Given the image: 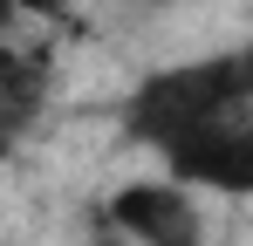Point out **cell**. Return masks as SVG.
Masks as SVG:
<instances>
[{"mask_svg":"<svg viewBox=\"0 0 253 246\" xmlns=\"http://www.w3.org/2000/svg\"><path fill=\"white\" fill-rule=\"evenodd\" d=\"M240 110H253V48H226V55H199V62L144 76L124 103V130L130 144L171 158L178 144H192L199 130L240 117Z\"/></svg>","mask_w":253,"mask_h":246,"instance_id":"6da1fadb","label":"cell"},{"mask_svg":"<svg viewBox=\"0 0 253 246\" xmlns=\"http://www.w3.org/2000/svg\"><path fill=\"white\" fill-rule=\"evenodd\" d=\"M103 219H110L130 246H199L206 240L199 199H192V185H178V178H137L124 192H110Z\"/></svg>","mask_w":253,"mask_h":246,"instance_id":"7a4b0ae2","label":"cell"},{"mask_svg":"<svg viewBox=\"0 0 253 246\" xmlns=\"http://www.w3.org/2000/svg\"><path fill=\"white\" fill-rule=\"evenodd\" d=\"M165 178L192 185V192H226V199H253V110L199 130L192 144H178L165 158Z\"/></svg>","mask_w":253,"mask_h":246,"instance_id":"3957f363","label":"cell"},{"mask_svg":"<svg viewBox=\"0 0 253 246\" xmlns=\"http://www.w3.org/2000/svg\"><path fill=\"white\" fill-rule=\"evenodd\" d=\"M42 96H48L42 69H35L21 48H7V55H0V130H7V137H28V123H35V110H42Z\"/></svg>","mask_w":253,"mask_h":246,"instance_id":"277c9868","label":"cell"},{"mask_svg":"<svg viewBox=\"0 0 253 246\" xmlns=\"http://www.w3.org/2000/svg\"><path fill=\"white\" fill-rule=\"evenodd\" d=\"M0 7H7V14H48V21L62 14V0H0Z\"/></svg>","mask_w":253,"mask_h":246,"instance_id":"5b68a950","label":"cell"}]
</instances>
